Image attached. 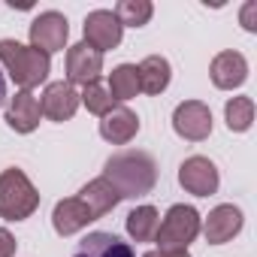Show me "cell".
<instances>
[{
  "label": "cell",
  "mask_w": 257,
  "mask_h": 257,
  "mask_svg": "<svg viewBox=\"0 0 257 257\" xmlns=\"http://www.w3.org/2000/svg\"><path fill=\"white\" fill-rule=\"evenodd\" d=\"M103 179L118 191L121 200H137L155 191L158 167H155V158L146 152H118L106 161Z\"/></svg>",
  "instance_id": "1"
},
{
  "label": "cell",
  "mask_w": 257,
  "mask_h": 257,
  "mask_svg": "<svg viewBox=\"0 0 257 257\" xmlns=\"http://www.w3.org/2000/svg\"><path fill=\"white\" fill-rule=\"evenodd\" d=\"M0 64L7 67V73L13 76V82L22 91L43 85L49 79V70H52L49 55H43L34 46H22L16 40H0Z\"/></svg>",
  "instance_id": "2"
},
{
  "label": "cell",
  "mask_w": 257,
  "mask_h": 257,
  "mask_svg": "<svg viewBox=\"0 0 257 257\" xmlns=\"http://www.w3.org/2000/svg\"><path fill=\"white\" fill-rule=\"evenodd\" d=\"M40 209V194L31 179L10 167L0 173V218L4 221H25Z\"/></svg>",
  "instance_id": "3"
},
{
  "label": "cell",
  "mask_w": 257,
  "mask_h": 257,
  "mask_svg": "<svg viewBox=\"0 0 257 257\" xmlns=\"http://www.w3.org/2000/svg\"><path fill=\"white\" fill-rule=\"evenodd\" d=\"M200 233V212L194 206H173L164 221L158 224V233H155V242L161 245V251H185Z\"/></svg>",
  "instance_id": "4"
},
{
  "label": "cell",
  "mask_w": 257,
  "mask_h": 257,
  "mask_svg": "<svg viewBox=\"0 0 257 257\" xmlns=\"http://www.w3.org/2000/svg\"><path fill=\"white\" fill-rule=\"evenodd\" d=\"M173 127H176V134L188 143H203L209 140L212 134V112L206 103L200 100H185L176 106L173 112Z\"/></svg>",
  "instance_id": "5"
},
{
  "label": "cell",
  "mask_w": 257,
  "mask_h": 257,
  "mask_svg": "<svg viewBox=\"0 0 257 257\" xmlns=\"http://www.w3.org/2000/svg\"><path fill=\"white\" fill-rule=\"evenodd\" d=\"M67 37H70V25L61 13L49 10V13H40L31 25V46L40 49L43 55H52V52H61L67 46Z\"/></svg>",
  "instance_id": "6"
},
{
  "label": "cell",
  "mask_w": 257,
  "mask_h": 257,
  "mask_svg": "<svg viewBox=\"0 0 257 257\" xmlns=\"http://www.w3.org/2000/svg\"><path fill=\"white\" fill-rule=\"evenodd\" d=\"M218 182H221L218 179V167L209 158L194 155V158H188L179 167V185L188 194H194V197H212L218 191Z\"/></svg>",
  "instance_id": "7"
},
{
  "label": "cell",
  "mask_w": 257,
  "mask_h": 257,
  "mask_svg": "<svg viewBox=\"0 0 257 257\" xmlns=\"http://www.w3.org/2000/svg\"><path fill=\"white\" fill-rule=\"evenodd\" d=\"M121 34H124V28H121V22L115 19L112 10H94V13H88V19H85V43L91 49H97L100 55L109 52V49H115L121 43Z\"/></svg>",
  "instance_id": "8"
},
{
  "label": "cell",
  "mask_w": 257,
  "mask_h": 257,
  "mask_svg": "<svg viewBox=\"0 0 257 257\" xmlns=\"http://www.w3.org/2000/svg\"><path fill=\"white\" fill-rule=\"evenodd\" d=\"M100 73H103V55L97 49H91L85 40L67 49V79H70V85L73 82L76 85H91V82L100 79Z\"/></svg>",
  "instance_id": "9"
},
{
  "label": "cell",
  "mask_w": 257,
  "mask_h": 257,
  "mask_svg": "<svg viewBox=\"0 0 257 257\" xmlns=\"http://www.w3.org/2000/svg\"><path fill=\"white\" fill-rule=\"evenodd\" d=\"M79 91L70 85V82H52L46 91H43V100H40V109L46 118L52 121H70L79 109Z\"/></svg>",
  "instance_id": "10"
},
{
  "label": "cell",
  "mask_w": 257,
  "mask_h": 257,
  "mask_svg": "<svg viewBox=\"0 0 257 257\" xmlns=\"http://www.w3.org/2000/svg\"><path fill=\"white\" fill-rule=\"evenodd\" d=\"M200 227H203L209 245H224V242H230V239L242 230V212H239L236 206H230V203L215 206V209L209 212L206 224H200Z\"/></svg>",
  "instance_id": "11"
},
{
  "label": "cell",
  "mask_w": 257,
  "mask_h": 257,
  "mask_svg": "<svg viewBox=\"0 0 257 257\" xmlns=\"http://www.w3.org/2000/svg\"><path fill=\"white\" fill-rule=\"evenodd\" d=\"M137 134H140V118H137V112H131L127 106H115L100 121V137L106 143H112V146H127Z\"/></svg>",
  "instance_id": "12"
},
{
  "label": "cell",
  "mask_w": 257,
  "mask_h": 257,
  "mask_svg": "<svg viewBox=\"0 0 257 257\" xmlns=\"http://www.w3.org/2000/svg\"><path fill=\"white\" fill-rule=\"evenodd\" d=\"M209 76H212L215 88L233 91L248 79V61L239 52H221V55H215V61L209 67Z\"/></svg>",
  "instance_id": "13"
},
{
  "label": "cell",
  "mask_w": 257,
  "mask_h": 257,
  "mask_svg": "<svg viewBox=\"0 0 257 257\" xmlns=\"http://www.w3.org/2000/svg\"><path fill=\"white\" fill-rule=\"evenodd\" d=\"M91 221H94V215H91V209H88L79 197L61 200V203L55 206V212H52V227H55L58 236H73V233L85 230Z\"/></svg>",
  "instance_id": "14"
},
{
  "label": "cell",
  "mask_w": 257,
  "mask_h": 257,
  "mask_svg": "<svg viewBox=\"0 0 257 257\" xmlns=\"http://www.w3.org/2000/svg\"><path fill=\"white\" fill-rule=\"evenodd\" d=\"M40 118H43V109H40V100L31 94V91H19L7 109V124L13 127L16 134H34L40 127Z\"/></svg>",
  "instance_id": "15"
},
{
  "label": "cell",
  "mask_w": 257,
  "mask_h": 257,
  "mask_svg": "<svg viewBox=\"0 0 257 257\" xmlns=\"http://www.w3.org/2000/svg\"><path fill=\"white\" fill-rule=\"evenodd\" d=\"M73 257H137V254H134L131 245L121 242L115 233L97 230V233H88V236L79 242V248H76Z\"/></svg>",
  "instance_id": "16"
},
{
  "label": "cell",
  "mask_w": 257,
  "mask_h": 257,
  "mask_svg": "<svg viewBox=\"0 0 257 257\" xmlns=\"http://www.w3.org/2000/svg\"><path fill=\"white\" fill-rule=\"evenodd\" d=\"M79 200L91 209V215H94V221L97 218H103V215H109L118 203H121V197H118V191L100 176V179H94V182H88L82 191H79Z\"/></svg>",
  "instance_id": "17"
},
{
  "label": "cell",
  "mask_w": 257,
  "mask_h": 257,
  "mask_svg": "<svg viewBox=\"0 0 257 257\" xmlns=\"http://www.w3.org/2000/svg\"><path fill=\"white\" fill-rule=\"evenodd\" d=\"M137 73H140V91H146V94H161V91H167L170 76H173L170 61L161 58V55H149V58L137 67Z\"/></svg>",
  "instance_id": "18"
},
{
  "label": "cell",
  "mask_w": 257,
  "mask_h": 257,
  "mask_svg": "<svg viewBox=\"0 0 257 257\" xmlns=\"http://www.w3.org/2000/svg\"><path fill=\"white\" fill-rule=\"evenodd\" d=\"M161 215L155 206H137L131 215H127V236L134 242H155Z\"/></svg>",
  "instance_id": "19"
},
{
  "label": "cell",
  "mask_w": 257,
  "mask_h": 257,
  "mask_svg": "<svg viewBox=\"0 0 257 257\" xmlns=\"http://www.w3.org/2000/svg\"><path fill=\"white\" fill-rule=\"evenodd\" d=\"M109 94L112 100H131L140 94V73L134 64H121L109 73Z\"/></svg>",
  "instance_id": "20"
},
{
  "label": "cell",
  "mask_w": 257,
  "mask_h": 257,
  "mask_svg": "<svg viewBox=\"0 0 257 257\" xmlns=\"http://www.w3.org/2000/svg\"><path fill=\"white\" fill-rule=\"evenodd\" d=\"M224 118H227V127L233 134H245L251 121H254V100L251 97H233L227 100L224 106Z\"/></svg>",
  "instance_id": "21"
},
{
  "label": "cell",
  "mask_w": 257,
  "mask_h": 257,
  "mask_svg": "<svg viewBox=\"0 0 257 257\" xmlns=\"http://www.w3.org/2000/svg\"><path fill=\"white\" fill-rule=\"evenodd\" d=\"M152 13H155V7L149 0H121L115 7V19L121 22V28H143V25H149Z\"/></svg>",
  "instance_id": "22"
},
{
  "label": "cell",
  "mask_w": 257,
  "mask_h": 257,
  "mask_svg": "<svg viewBox=\"0 0 257 257\" xmlns=\"http://www.w3.org/2000/svg\"><path fill=\"white\" fill-rule=\"evenodd\" d=\"M79 100L85 103V109L88 112H94V115H106V112H112L115 109V100H112V94H109V88L106 85H100V79L97 82H91V85H85V91L79 94Z\"/></svg>",
  "instance_id": "23"
},
{
  "label": "cell",
  "mask_w": 257,
  "mask_h": 257,
  "mask_svg": "<svg viewBox=\"0 0 257 257\" xmlns=\"http://www.w3.org/2000/svg\"><path fill=\"white\" fill-rule=\"evenodd\" d=\"M13 254H16V239L10 230L0 227V257H13Z\"/></svg>",
  "instance_id": "24"
},
{
  "label": "cell",
  "mask_w": 257,
  "mask_h": 257,
  "mask_svg": "<svg viewBox=\"0 0 257 257\" xmlns=\"http://www.w3.org/2000/svg\"><path fill=\"white\" fill-rule=\"evenodd\" d=\"M254 13H257V4H254V0H248V4L242 7V28H245V31H257V25H254Z\"/></svg>",
  "instance_id": "25"
},
{
  "label": "cell",
  "mask_w": 257,
  "mask_h": 257,
  "mask_svg": "<svg viewBox=\"0 0 257 257\" xmlns=\"http://www.w3.org/2000/svg\"><path fill=\"white\" fill-rule=\"evenodd\" d=\"M143 257H191V254H188V248L185 251H161V248H155V251H146Z\"/></svg>",
  "instance_id": "26"
},
{
  "label": "cell",
  "mask_w": 257,
  "mask_h": 257,
  "mask_svg": "<svg viewBox=\"0 0 257 257\" xmlns=\"http://www.w3.org/2000/svg\"><path fill=\"white\" fill-rule=\"evenodd\" d=\"M4 100H7V79L0 73V106H4Z\"/></svg>",
  "instance_id": "27"
}]
</instances>
